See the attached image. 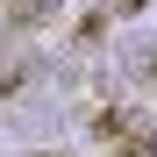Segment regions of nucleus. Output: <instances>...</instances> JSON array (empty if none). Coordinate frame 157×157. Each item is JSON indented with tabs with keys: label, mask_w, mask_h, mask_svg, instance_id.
I'll return each mask as SVG.
<instances>
[{
	"label": "nucleus",
	"mask_w": 157,
	"mask_h": 157,
	"mask_svg": "<svg viewBox=\"0 0 157 157\" xmlns=\"http://www.w3.org/2000/svg\"><path fill=\"white\" fill-rule=\"evenodd\" d=\"M107 7H114V14H143V0H107Z\"/></svg>",
	"instance_id": "nucleus-4"
},
{
	"label": "nucleus",
	"mask_w": 157,
	"mask_h": 157,
	"mask_svg": "<svg viewBox=\"0 0 157 157\" xmlns=\"http://www.w3.org/2000/svg\"><path fill=\"white\" fill-rule=\"evenodd\" d=\"M107 29H114V7H93V14H78L71 50H78V57H86V50H100V43H107Z\"/></svg>",
	"instance_id": "nucleus-3"
},
{
	"label": "nucleus",
	"mask_w": 157,
	"mask_h": 157,
	"mask_svg": "<svg viewBox=\"0 0 157 157\" xmlns=\"http://www.w3.org/2000/svg\"><path fill=\"white\" fill-rule=\"evenodd\" d=\"M57 7H64V0H7V7H0V29H7V36H36V29L57 21Z\"/></svg>",
	"instance_id": "nucleus-2"
},
{
	"label": "nucleus",
	"mask_w": 157,
	"mask_h": 157,
	"mask_svg": "<svg viewBox=\"0 0 157 157\" xmlns=\"http://www.w3.org/2000/svg\"><path fill=\"white\" fill-rule=\"evenodd\" d=\"M29 157H71V150H29Z\"/></svg>",
	"instance_id": "nucleus-5"
},
{
	"label": "nucleus",
	"mask_w": 157,
	"mask_h": 157,
	"mask_svg": "<svg viewBox=\"0 0 157 157\" xmlns=\"http://www.w3.org/2000/svg\"><path fill=\"white\" fill-rule=\"evenodd\" d=\"M93 136L107 157H157V114L150 107H121V100H93Z\"/></svg>",
	"instance_id": "nucleus-1"
}]
</instances>
